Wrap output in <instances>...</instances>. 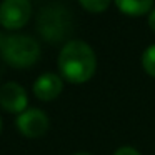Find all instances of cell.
<instances>
[{"instance_id": "12", "label": "cell", "mask_w": 155, "mask_h": 155, "mask_svg": "<svg viewBox=\"0 0 155 155\" xmlns=\"http://www.w3.org/2000/svg\"><path fill=\"white\" fill-rule=\"evenodd\" d=\"M148 27L155 32V8L150 12V14H148Z\"/></svg>"}, {"instance_id": "6", "label": "cell", "mask_w": 155, "mask_h": 155, "mask_svg": "<svg viewBox=\"0 0 155 155\" xmlns=\"http://www.w3.org/2000/svg\"><path fill=\"white\" fill-rule=\"evenodd\" d=\"M27 92L17 82H7L0 88V107L10 114H22L27 110Z\"/></svg>"}, {"instance_id": "9", "label": "cell", "mask_w": 155, "mask_h": 155, "mask_svg": "<svg viewBox=\"0 0 155 155\" xmlns=\"http://www.w3.org/2000/svg\"><path fill=\"white\" fill-rule=\"evenodd\" d=\"M142 65H143V70L155 78V44L145 48L142 55Z\"/></svg>"}, {"instance_id": "2", "label": "cell", "mask_w": 155, "mask_h": 155, "mask_svg": "<svg viewBox=\"0 0 155 155\" xmlns=\"http://www.w3.org/2000/svg\"><path fill=\"white\" fill-rule=\"evenodd\" d=\"M0 57L10 67L28 68L40 58V45L30 35H4L0 38Z\"/></svg>"}, {"instance_id": "5", "label": "cell", "mask_w": 155, "mask_h": 155, "mask_svg": "<svg viewBox=\"0 0 155 155\" xmlns=\"http://www.w3.org/2000/svg\"><path fill=\"white\" fill-rule=\"evenodd\" d=\"M50 127L48 117L40 108H27L17 117V128L24 137L38 138Z\"/></svg>"}, {"instance_id": "7", "label": "cell", "mask_w": 155, "mask_h": 155, "mask_svg": "<svg viewBox=\"0 0 155 155\" xmlns=\"http://www.w3.org/2000/svg\"><path fill=\"white\" fill-rule=\"evenodd\" d=\"M62 90H64V82H62L60 75L52 74V72L42 74L34 82V94L42 102L55 100L62 94Z\"/></svg>"}, {"instance_id": "8", "label": "cell", "mask_w": 155, "mask_h": 155, "mask_svg": "<svg viewBox=\"0 0 155 155\" xmlns=\"http://www.w3.org/2000/svg\"><path fill=\"white\" fill-rule=\"evenodd\" d=\"M117 8L125 15L130 17H140V15L150 14L153 0H115Z\"/></svg>"}, {"instance_id": "11", "label": "cell", "mask_w": 155, "mask_h": 155, "mask_svg": "<svg viewBox=\"0 0 155 155\" xmlns=\"http://www.w3.org/2000/svg\"><path fill=\"white\" fill-rule=\"evenodd\" d=\"M114 155H140V152L132 148V147H120Z\"/></svg>"}, {"instance_id": "1", "label": "cell", "mask_w": 155, "mask_h": 155, "mask_svg": "<svg viewBox=\"0 0 155 155\" xmlns=\"http://www.w3.org/2000/svg\"><path fill=\"white\" fill-rule=\"evenodd\" d=\"M97 70L94 48L82 40H70L58 54V72L70 84H85Z\"/></svg>"}, {"instance_id": "4", "label": "cell", "mask_w": 155, "mask_h": 155, "mask_svg": "<svg viewBox=\"0 0 155 155\" xmlns=\"http://www.w3.org/2000/svg\"><path fill=\"white\" fill-rule=\"evenodd\" d=\"M30 17V0H4L0 4V25L7 30H18L25 27Z\"/></svg>"}, {"instance_id": "13", "label": "cell", "mask_w": 155, "mask_h": 155, "mask_svg": "<svg viewBox=\"0 0 155 155\" xmlns=\"http://www.w3.org/2000/svg\"><path fill=\"white\" fill-rule=\"evenodd\" d=\"M72 155H92L90 152H77V153H72Z\"/></svg>"}, {"instance_id": "3", "label": "cell", "mask_w": 155, "mask_h": 155, "mask_svg": "<svg viewBox=\"0 0 155 155\" xmlns=\"http://www.w3.org/2000/svg\"><path fill=\"white\" fill-rule=\"evenodd\" d=\"M37 28L47 42L58 44L72 34V15L60 5L42 8L37 20Z\"/></svg>"}, {"instance_id": "10", "label": "cell", "mask_w": 155, "mask_h": 155, "mask_svg": "<svg viewBox=\"0 0 155 155\" xmlns=\"http://www.w3.org/2000/svg\"><path fill=\"white\" fill-rule=\"evenodd\" d=\"M78 2H80V5L87 12H92V14H102V12H105L108 7H110L112 0H78Z\"/></svg>"}, {"instance_id": "14", "label": "cell", "mask_w": 155, "mask_h": 155, "mask_svg": "<svg viewBox=\"0 0 155 155\" xmlns=\"http://www.w3.org/2000/svg\"><path fill=\"white\" fill-rule=\"evenodd\" d=\"M2 127H4V124H2V118H0V132H2Z\"/></svg>"}]
</instances>
